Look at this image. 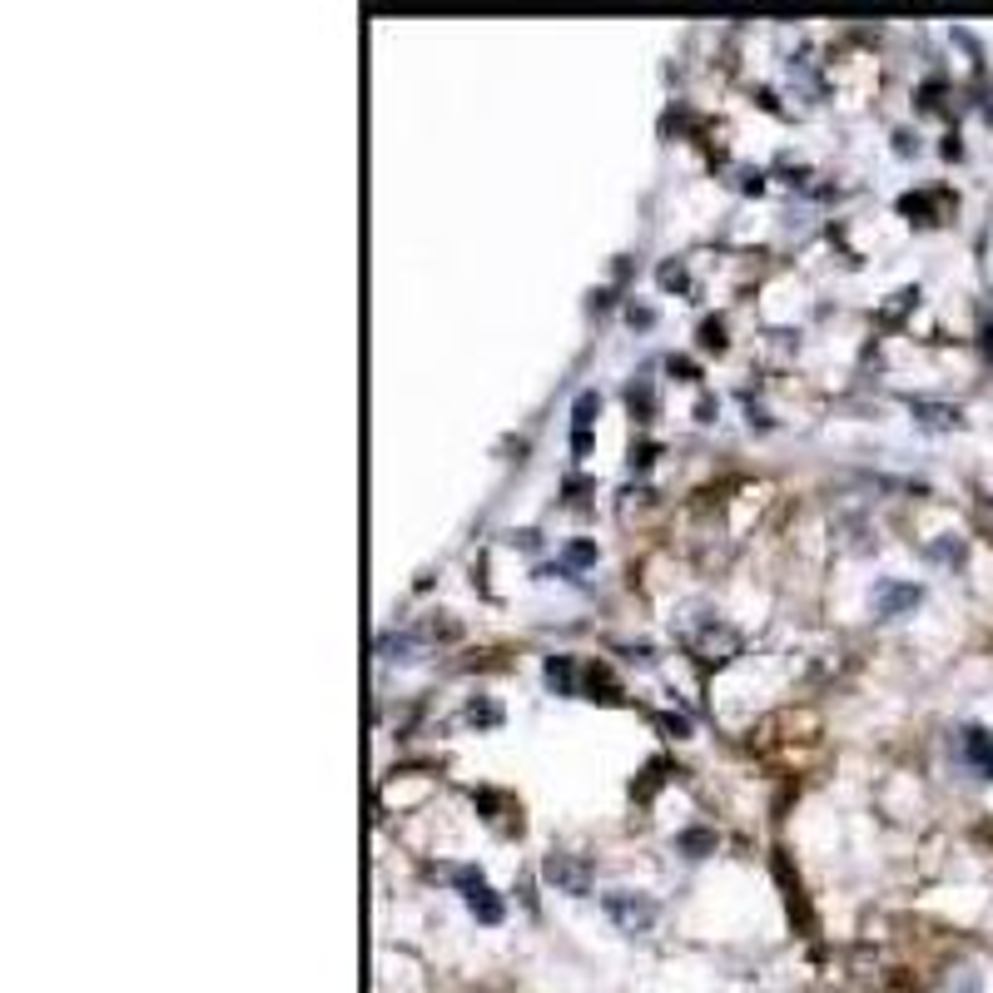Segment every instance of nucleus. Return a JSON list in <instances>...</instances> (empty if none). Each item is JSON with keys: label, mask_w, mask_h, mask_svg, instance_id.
Wrapping results in <instances>:
<instances>
[{"label": "nucleus", "mask_w": 993, "mask_h": 993, "mask_svg": "<svg viewBox=\"0 0 993 993\" xmlns=\"http://www.w3.org/2000/svg\"><path fill=\"white\" fill-rule=\"evenodd\" d=\"M914 418H919V427H929V432L959 427V413L954 408H939V403H914Z\"/></svg>", "instance_id": "6"}, {"label": "nucleus", "mask_w": 993, "mask_h": 993, "mask_svg": "<svg viewBox=\"0 0 993 993\" xmlns=\"http://www.w3.org/2000/svg\"><path fill=\"white\" fill-rule=\"evenodd\" d=\"M949 993H984V974L974 969V964H959L954 974H949V984H944Z\"/></svg>", "instance_id": "8"}, {"label": "nucleus", "mask_w": 993, "mask_h": 993, "mask_svg": "<svg viewBox=\"0 0 993 993\" xmlns=\"http://www.w3.org/2000/svg\"><path fill=\"white\" fill-rule=\"evenodd\" d=\"M497 715H502L497 706H472L467 710V720H482V725H497Z\"/></svg>", "instance_id": "11"}, {"label": "nucleus", "mask_w": 993, "mask_h": 993, "mask_svg": "<svg viewBox=\"0 0 993 993\" xmlns=\"http://www.w3.org/2000/svg\"><path fill=\"white\" fill-rule=\"evenodd\" d=\"M601 909H606V914H611V924H621L626 934H651V924H656V914H661L646 894H631V889L606 894V899H601Z\"/></svg>", "instance_id": "1"}, {"label": "nucleus", "mask_w": 993, "mask_h": 993, "mask_svg": "<svg viewBox=\"0 0 993 993\" xmlns=\"http://www.w3.org/2000/svg\"><path fill=\"white\" fill-rule=\"evenodd\" d=\"M919 586H904V581H884L879 591H874V611L889 621V616H899V611H909V606H919Z\"/></svg>", "instance_id": "4"}, {"label": "nucleus", "mask_w": 993, "mask_h": 993, "mask_svg": "<svg viewBox=\"0 0 993 993\" xmlns=\"http://www.w3.org/2000/svg\"><path fill=\"white\" fill-rule=\"evenodd\" d=\"M547 686H552V691H562V696H571V691H576L567 656H552V661H547Z\"/></svg>", "instance_id": "9"}, {"label": "nucleus", "mask_w": 993, "mask_h": 993, "mask_svg": "<svg viewBox=\"0 0 993 993\" xmlns=\"http://www.w3.org/2000/svg\"><path fill=\"white\" fill-rule=\"evenodd\" d=\"M467 909H472L482 924H502V899H497L487 884H477V889L467 894Z\"/></svg>", "instance_id": "5"}, {"label": "nucleus", "mask_w": 993, "mask_h": 993, "mask_svg": "<svg viewBox=\"0 0 993 993\" xmlns=\"http://www.w3.org/2000/svg\"><path fill=\"white\" fill-rule=\"evenodd\" d=\"M413 651H418V636H388V641H383V656H388V661H418Z\"/></svg>", "instance_id": "10"}, {"label": "nucleus", "mask_w": 993, "mask_h": 993, "mask_svg": "<svg viewBox=\"0 0 993 993\" xmlns=\"http://www.w3.org/2000/svg\"><path fill=\"white\" fill-rule=\"evenodd\" d=\"M596 413H601V398L596 393H581L576 398V452H586V427H591Z\"/></svg>", "instance_id": "7"}, {"label": "nucleus", "mask_w": 993, "mask_h": 993, "mask_svg": "<svg viewBox=\"0 0 993 993\" xmlns=\"http://www.w3.org/2000/svg\"><path fill=\"white\" fill-rule=\"evenodd\" d=\"M547 879L557 889H567V894H591V869L581 859H571V854H552L547 859Z\"/></svg>", "instance_id": "2"}, {"label": "nucleus", "mask_w": 993, "mask_h": 993, "mask_svg": "<svg viewBox=\"0 0 993 993\" xmlns=\"http://www.w3.org/2000/svg\"><path fill=\"white\" fill-rule=\"evenodd\" d=\"M959 745H964V760H969L984 780H993V735L989 730H984V725H964Z\"/></svg>", "instance_id": "3"}]
</instances>
